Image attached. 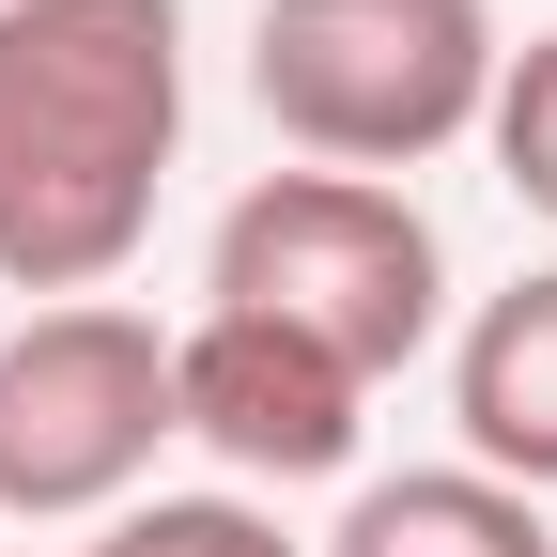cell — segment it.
Masks as SVG:
<instances>
[{
	"label": "cell",
	"mask_w": 557,
	"mask_h": 557,
	"mask_svg": "<svg viewBox=\"0 0 557 557\" xmlns=\"http://www.w3.org/2000/svg\"><path fill=\"white\" fill-rule=\"evenodd\" d=\"M171 418H186V434L218 449L233 480L295 496V480H341V465H357V418H372V387L341 372V357H310L295 325L201 310V325H171Z\"/></svg>",
	"instance_id": "obj_5"
},
{
	"label": "cell",
	"mask_w": 557,
	"mask_h": 557,
	"mask_svg": "<svg viewBox=\"0 0 557 557\" xmlns=\"http://www.w3.org/2000/svg\"><path fill=\"white\" fill-rule=\"evenodd\" d=\"M496 171H511V201L527 218H557V32H527L511 62H496Z\"/></svg>",
	"instance_id": "obj_9"
},
{
	"label": "cell",
	"mask_w": 557,
	"mask_h": 557,
	"mask_svg": "<svg viewBox=\"0 0 557 557\" xmlns=\"http://www.w3.org/2000/svg\"><path fill=\"white\" fill-rule=\"evenodd\" d=\"M186 156V0H0V278L109 295Z\"/></svg>",
	"instance_id": "obj_1"
},
{
	"label": "cell",
	"mask_w": 557,
	"mask_h": 557,
	"mask_svg": "<svg viewBox=\"0 0 557 557\" xmlns=\"http://www.w3.org/2000/svg\"><path fill=\"white\" fill-rule=\"evenodd\" d=\"M325 557H557V527H542V496H511L480 465H403V480H357Z\"/></svg>",
	"instance_id": "obj_7"
},
{
	"label": "cell",
	"mask_w": 557,
	"mask_h": 557,
	"mask_svg": "<svg viewBox=\"0 0 557 557\" xmlns=\"http://www.w3.org/2000/svg\"><path fill=\"white\" fill-rule=\"evenodd\" d=\"M62 557H310V542H278V511H248V496H139Z\"/></svg>",
	"instance_id": "obj_8"
},
{
	"label": "cell",
	"mask_w": 557,
	"mask_h": 557,
	"mask_svg": "<svg viewBox=\"0 0 557 557\" xmlns=\"http://www.w3.org/2000/svg\"><path fill=\"white\" fill-rule=\"evenodd\" d=\"M171 418V325L124 295H62L0 341V527H109L139 511Z\"/></svg>",
	"instance_id": "obj_4"
},
{
	"label": "cell",
	"mask_w": 557,
	"mask_h": 557,
	"mask_svg": "<svg viewBox=\"0 0 557 557\" xmlns=\"http://www.w3.org/2000/svg\"><path fill=\"white\" fill-rule=\"evenodd\" d=\"M496 0H263L248 94L310 171H434L449 139L496 124Z\"/></svg>",
	"instance_id": "obj_2"
},
{
	"label": "cell",
	"mask_w": 557,
	"mask_h": 557,
	"mask_svg": "<svg viewBox=\"0 0 557 557\" xmlns=\"http://www.w3.org/2000/svg\"><path fill=\"white\" fill-rule=\"evenodd\" d=\"M201 310L295 325L310 357H341L357 387H387L418 341L449 325V248L372 171H263L218 218V248H201Z\"/></svg>",
	"instance_id": "obj_3"
},
{
	"label": "cell",
	"mask_w": 557,
	"mask_h": 557,
	"mask_svg": "<svg viewBox=\"0 0 557 557\" xmlns=\"http://www.w3.org/2000/svg\"><path fill=\"white\" fill-rule=\"evenodd\" d=\"M449 418H465V465L511 480V496H557V263L496 278L449 341Z\"/></svg>",
	"instance_id": "obj_6"
}]
</instances>
